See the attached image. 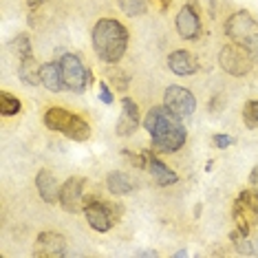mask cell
I'll list each match as a JSON object with an SVG mask.
<instances>
[{
	"label": "cell",
	"mask_w": 258,
	"mask_h": 258,
	"mask_svg": "<svg viewBox=\"0 0 258 258\" xmlns=\"http://www.w3.org/2000/svg\"><path fill=\"white\" fill-rule=\"evenodd\" d=\"M144 128L150 133L152 144L157 146V150L177 152L185 144V128L181 124L179 115H174L166 106L150 108L144 119Z\"/></svg>",
	"instance_id": "1"
},
{
	"label": "cell",
	"mask_w": 258,
	"mask_h": 258,
	"mask_svg": "<svg viewBox=\"0 0 258 258\" xmlns=\"http://www.w3.org/2000/svg\"><path fill=\"white\" fill-rule=\"evenodd\" d=\"M93 49L102 62H119L128 49V29L115 18H102L93 29Z\"/></svg>",
	"instance_id": "2"
},
{
	"label": "cell",
	"mask_w": 258,
	"mask_h": 258,
	"mask_svg": "<svg viewBox=\"0 0 258 258\" xmlns=\"http://www.w3.org/2000/svg\"><path fill=\"white\" fill-rule=\"evenodd\" d=\"M44 126L49 131L62 133L64 137L73 139V142H86L91 137V126L82 119L80 115L69 113L64 108H49L44 113Z\"/></svg>",
	"instance_id": "3"
},
{
	"label": "cell",
	"mask_w": 258,
	"mask_h": 258,
	"mask_svg": "<svg viewBox=\"0 0 258 258\" xmlns=\"http://www.w3.org/2000/svg\"><path fill=\"white\" fill-rule=\"evenodd\" d=\"M225 36L234 44L243 46V49L258 53V22L251 18L249 11H236L225 22Z\"/></svg>",
	"instance_id": "4"
},
{
	"label": "cell",
	"mask_w": 258,
	"mask_h": 258,
	"mask_svg": "<svg viewBox=\"0 0 258 258\" xmlns=\"http://www.w3.org/2000/svg\"><path fill=\"white\" fill-rule=\"evenodd\" d=\"M219 64L225 73L234 75V78H243V75H247L251 71V67H254V53L243 49V46L230 42L221 49Z\"/></svg>",
	"instance_id": "5"
},
{
	"label": "cell",
	"mask_w": 258,
	"mask_h": 258,
	"mask_svg": "<svg viewBox=\"0 0 258 258\" xmlns=\"http://www.w3.org/2000/svg\"><path fill=\"white\" fill-rule=\"evenodd\" d=\"M60 67H62V75H64V84H67L69 91L73 93H84L86 89L91 86V80L93 75L89 69L82 64V60L73 53H67L60 60Z\"/></svg>",
	"instance_id": "6"
},
{
	"label": "cell",
	"mask_w": 258,
	"mask_h": 258,
	"mask_svg": "<svg viewBox=\"0 0 258 258\" xmlns=\"http://www.w3.org/2000/svg\"><path fill=\"white\" fill-rule=\"evenodd\" d=\"M234 221L238 225V232L247 236L249 225L258 223V192L247 190L238 197L236 205H234Z\"/></svg>",
	"instance_id": "7"
},
{
	"label": "cell",
	"mask_w": 258,
	"mask_h": 258,
	"mask_svg": "<svg viewBox=\"0 0 258 258\" xmlns=\"http://www.w3.org/2000/svg\"><path fill=\"white\" fill-rule=\"evenodd\" d=\"M84 214L95 232H108L113 227V221L119 216V210H117V205H108L102 201H86Z\"/></svg>",
	"instance_id": "8"
},
{
	"label": "cell",
	"mask_w": 258,
	"mask_h": 258,
	"mask_svg": "<svg viewBox=\"0 0 258 258\" xmlns=\"http://www.w3.org/2000/svg\"><path fill=\"white\" fill-rule=\"evenodd\" d=\"M163 106L179 117H190L197 110V97L183 86H168L163 93Z\"/></svg>",
	"instance_id": "9"
},
{
	"label": "cell",
	"mask_w": 258,
	"mask_h": 258,
	"mask_svg": "<svg viewBox=\"0 0 258 258\" xmlns=\"http://www.w3.org/2000/svg\"><path fill=\"white\" fill-rule=\"evenodd\" d=\"M84 187H86V181L82 177H71L67 183L62 185L60 190V203H62V210L67 212H80L84 208Z\"/></svg>",
	"instance_id": "10"
},
{
	"label": "cell",
	"mask_w": 258,
	"mask_h": 258,
	"mask_svg": "<svg viewBox=\"0 0 258 258\" xmlns=\"http://www.w3.org/2000/svg\"><path fill=\"white\" fill-rule=\"evenodd\" d=\"M177 31L183 40H195L201 33V20L192 5H183L177 14Z\"/></svg>",
	"instance_id": "11"
},
{
	"label": "cell",
	"mask_w": 258,
	"mask_h": 258,
	"mask_svg": "<svg viewBox=\"0 0 258 258\" xmlns=\"http://www.w3.org/2000/svg\"><path fill=\"white\" fill-rule=\"evenodd\" d=\"M67 249V238L57 232H42L36 240V256H62Z\"/></svg>",
	"instance_id": "12"
},
{
	"label": "cell",
	"mask_w": 258,
	"mask_h": 258,
	"mask_svg": "<svg viewBox=\"0 0 258 258\" xmlns=\"http://www.w3.org/2000/svg\"><path fill=\"white\" fill-rule=\"evenodd\" d=\"M168 69L172 71L174 75H181V78H185V75H192L197 73V57L190 53V51H174V53L168 55Z\"/></svg>",
	"instance_id": "13"
},
{
	"label": "cell",
	"mask_w": 258,
	"mask_h": 258,
	"mask_svg": "<svg viewBox=\"0 0 258 258\" xmlns=\"http://www.w3.org/2000/svg\"><path fill=\"white\" fill-rule=\"evenodd\" d=\"M36 187H38V192H40V197H42L44 203H55V201H60V190H62V185L57 183V179L49 172V170H40V172H38V177H36Z\"/></svg>",
	"instance_id": "14"
},
{
	"label": "cell",
	"mask_w": 258,
	"mask_h": 258,
	"mask_svg": "<svg viewBox=\"0 0 258 258\" xmlns=\"http://www.w3.org/2000/svg\"><path fill=\"white\" fill-rule=\"evenodd\" d=\"M40 82H42V86H44V89H49L51 93H60L62 89H67L60 62H46V64H42V69H40Z\"/></svg>",
	"instance_id": "15"
},
{
	"label": "cell",
	"mask_w": 258,
	"mask_h": 258,
	"mask_svg": "<svg viewBox=\"0 0 258 258\" xmlns=\"http://www.w3.org/2000/svg\"><path fill=\"white\" fill-rule=\"evenodd\" d=\"M148 172H150V177L157 181V185H161V187H168V185H172V183H177V174L170 170L166 163L159 161L157 157H152L148 155Z\"/></svg>",
	"instance_id": "16"
},
{
	"label": "cell",
	"mask_w": 258,
	"mask_h": 258,
	"mask_svg": "<svg viewBox=\"0 0 258 258\" xmlns=\"http://www.w3.org/2000/svg\"><path fill=\"white\" fill-rule=\"evenodd\" d=\"M40 69H42V64H38L33 55L22 57L20 67H18V78L22 80V84H27V86L42 84V82H40Z\"/></svg>",
	"instance_id": "17"
},
{
	"label": "cell",
	"mask_w": 258,
	"mask_h": 258,
	"mask_svg": "<svg viewBox=\"0 0 258 258\" xmlns=\"http://www.w3.org/2000/svg\"><path fill=\"white\" fill-rule=\"evenodd\" d=\"M106 185L113 195H128L133 190V181L124 172H110L106 179Z\"/></svg>",
	"instance_id": "18"
},
{
	"label": "cell",
	"mask_w": 258,
	"mask_h": 258,
	"mask_svg": "<svg viewBox=\"0 0 258 258\" xmlns=\"http://www.w3.org/2000/svg\"><path fill=\"white\" fill-rule=\"evenodd\" d=\"M20 113V99L11 93L3 91L0 93V115L3 117H14Z\"/></svg>",
	"instance_id": "19"
},
{
	"label": "cell",
	"mask_w": 258,
	"mask_h": 258,
	"mask_svg": "<svg viewBox=\"0 0 258 258\" xmlns=\"http://www.w3.org/2000/svg\"><path fill=\"white\" fill-rule=\"evenodd\" d=\"M117 5H119V9L124 11L126 16H131V18L146 14V9H148L146 0H117Z\"/></svg>",
	"instance_id": "20"
},
{
	"label": "cell",
	"mask_w": 258,
	"mask_h": 258,
	"mask_svg": "<svg viewBox=\"0 0 258 258\" xmlns=\"http://www.w3.org/2000/svg\"><path fill=\"white\" fill-rule=\"evenodd\" d=\"M243 121L247 128H256L258 126V99H249L243 106Z\"/></svg>",
	"instance_id": "21"
},
{
	"label": "cell",
	"mask_w": 258,
	"mask_h": 258,
	"mask_svg": "<svg viewBox=\"0 0 258 258\" xmlns=\"http://www.w3.org/2000/svg\"><path fill=\"white\" fill-rule=\"evenodd\" d=\"M137 128H139V121L137 119L128 117L126 113L119 115V121H117V135H119V137H128V135H133Z\"/></svg>",
	"instance_id": "22"
},
{
	"label": "cell",
	"mask_w": 258,
	"mask_h": 258,
	"mask_svg": "<svg viewBox=\"0 0 258 258\" xmlns=\"http://www.w3.org/2000/svg\"><path fill=\"white\" fill-rule=\"evenodd\" d=\"M11 46H14V51L20 57H29V55H31V42H29L27 36H18L14 42H11Z\"/></svg>",
	"instance_id": "23"
},
{
	"label": "cell",
	"mask_w": 258,
	"mask_h": 258,
	"mask_svg": "<svg viewBox=\"0 0 258 258\" xmlns=\"http://www.w3.org/2000/svg\"><path fill=\"white\" fill-rule=\"evenodd\" d=\"M121 113H126L128 117H133V119L139 121V108H137V104H135L131 97H124V99H121Z\"/></svg>",
	"instance_id": "24"
},
{
	"label": "cell",
	"mask_w": 258,
	"mask_h": 258,
	"mask_svg": "<svg viewBox=\"0 0 258 258\" xmlns=\"http://www.w3.org/2000/svg\"><path fill=\"white\" fill-rule=\"evenodd\" d=\"M212 144L216 146V148H227V146H232L234 144V137H230V135H225V133H219V135H214L212 137Z\"/></svg>",
	"instance_id": "25"
},
{
	"label": "cell",
	"mask_w": 258,
	"mask_h": 258,
	"mask_svg": "<svg viewBox=\"0 0 258 258\" xmlns=\"http://www.w3.org/2000/svg\"><path fill=\"white\" fill-rule=\"evenodd\" d=\"M99 99L104 104H113V91L108 89L106 82H99Z\"/></svg>",
	"instance_id": "26"
},
{
	"label": "cell",
	"mask_w": 258,
	"mask_h": 258,
	"mask_svg": "<svg viewBox=\"0 0 258 258\" xmlns=\"http://www.w3.org/2000/svg\"><path fill=\"white\" fill-rule=\"evenodd\" d=\"M42 3H44V0H27V5H29V7H33V9L40 7Z\"/></svg>",
	"instance_id": "27"
},
{
	"label": "cell",
	"mask_w": 258,
	"mask_h": 258,
	"mask_svg": "<svg viewBox=\"0 0 258 258\" xmlns=\"http://www.w3.org/2000/svg\"><path fill=\"white\" fill-rule=\"evenodd\" d=\"M251 185H258V166L254 168V172H251Z\"/></svg>",
	"instance_id": "28"
}]
</instances>
